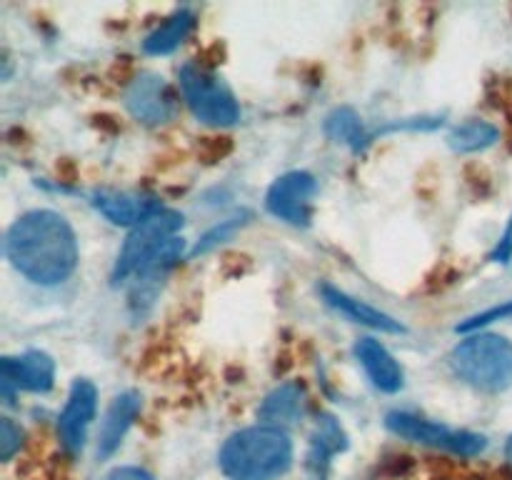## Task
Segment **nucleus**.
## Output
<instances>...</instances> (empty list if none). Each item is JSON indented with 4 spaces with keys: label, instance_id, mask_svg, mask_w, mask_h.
<instances>
[{
    "label": "nucleus",
    "instance_id": "nucleus-17",
    "mask_svg": "<svg viewBox=\"0 0 512 480\" xmlns=\"http://www.w3.org/2000/svg\"><path fill=\"white\" fill-rule=\"evenodd\" d=\"M348 445V438H345L343 428L338 425V420L333 415H323L318 418V425H315L313 440H310V453H308V468L313 470L315 475H325V468H328L330 458L340 450H345Z\"/></svg>",
    "mask_w": 512,
    "mask_h": 480
},
{
    "label": "nucleus",
    "instance_id": "nucleus-1",
    "mask_svg": "<svg viewBox=\"0 0 512 480\" xmlns=\"http://www.w3.org/2000/svg\"><path fill=\"white\" fill-rule=\"evenodd\" d=\"M5 255L20 275L38 285H58L78 265V240L63 215L30 210L10 225Z\"/></svg>",
    "mask_w": 512,
    "mask_h": 480
},
{
    "label": "nucleus",
    "instance_id": "nucleus-23",
    "mask_svg": "<svg viewBox=\"0 0 512 480\" xmlns=\"http://www.w3.org/2000/svg\"><path fill=\"white\" fill-rule=\"evenodd\" d=\"M510 255H512V223H510L508 233H505L503 243H500L498 253H495V258H500V260H503V263H508V260H510Z\"/></svg>",
    "mask_w": 512,
    "mask_h": 480
},
{
    "label": "nucleus",
    "instance_id": "nucleus-5",
    "mask_svg": "<svg viewBox=\"0 0 512 480\" xmlns=\"http://www.w3.org/2000/svg\"><path fill=\"white\" fill-rule=\"evenodd\" d=\"M180 88H183L185 103L203 123L233 125L238 120L240 108L233 93L208 70L198 68V65H185L180 70Z\"/></svg>",
    "mask_w": 512,
    "mask_h": 480
},
{
    "label": "nucleus",
    "instance_id": "nucleus-13",
    "mask_svg": "<svg viewBox=\"0 0 512 480\" xmlns=\"http://www.w3.org/2000/svg\"><path fill=\"white\" fill-rule=\"evenodd\" d=\"M355 355H358L360 365L365 368V373L370 375L375 388H380L383 393H398L403 388V368L398 365V360L388 353L383 343L373 338H363L355 345Z\"/></svg>",
    "mask_w": 512,
    "mask_h": 480
},
{
    "label": "nucleus",
    "instance_id": "nucleus-10",
    "mask_svg": "<svg viewBox=\"0 0 512 480\" xmlns=\"http://www.w3.org/2000/svg\"><path fill=\"white\" fill-rule=\"evenodd\" d=\"M55 365L45 353H25L13 358L5 355L0 363V383H3L5 400H10L13 390H30V393H45L53 388Z\"/></svg>",
    "mask_w": 512,
    "mask_h": 480
},
{
    "label": "nucleus",
    "instance_id": "nucleus-22",
    "mask_svg": "<svg viewBox=\"0 0 512 480\" xmlns=\"http://www.w3.org/2000/svg\"><path fill=\"white\" fill-rule=\"evenodd\" d=\"M105 480H153V475L140 468H115L113 473L105 475Z\"/></svg>",
    "mask_w": 512,
    "mask_h": 480
},
{
    "label": "nucleus",
    "instance_id": "nucleus-12",
    "mask_svg": "<svg viewBox=\"0 0 512 480\" xmlns=\"http://www.w3.org/2000/svg\"><path fill=\"white\" fill-rule=\"evenodd\" d=\"M93 205L115 225H140L143 220H148L150 215H155L160 208V203L150 195H138V193H118V190H103V193H95Z\"/></svg>",
    "mask_w": 512,
    "mask_h": 480
},
{
    "label": "nucleus",
    "instance_id": "nucleus-15",
    "mask_svg": "<svg viewBox=\"0 0 512 480\" xmlns=\"http://www.w3.org/2000/svg\"><path fill=\"white\" fill-rule=\"evenodd\" d=\"M323 298L328 300V305H333L338 313H343L345 318H350L353 323L368 325V328L383 330V333H405V325L400 320L390 318V315L380 313L373 305L363 303L358 298H350L343 290L333 288V285H323Z\"/></svg>",
    "mask_w": 512,
    "mask_h": 480
},
{
    "label": "nucleus",
    "instance_id": "nucleus-4",
    "mask_svg": "<svg viewBox=\"0 0 512 480\" xmlns=\"http://www.w3.org/2000/svg\"><path fill=\"white\" fill-rule=\"evenodd\" d=\"M183 228V215L175 213V210H158L155 215H150L148 220H143L140 225H135L130 230L128 240L120 248L118 260H115L113 280L120 283V280L130 278V275L138 273L165 243L175 238V233Z\"/></svg>",
    "mask_w": 512,
    "mask_h": 480
},
{
    "label": "nucleus",
    "instance_id": "nucleus-8",
    "mask_svg": "<svg viewBox=\"0 0 512 480\" xmlns=\"http://www.w3.org/2000/svg\"><path fill=\"white\" fill-rule=\"evenodd\" d=\"M125 105L133 118L145 125L168 123L178 110V100H175L168 80L155 73H140L130 83L128 93H125Z\"/></svg>",
    "mask_w": 512,
    "mask_h": 480
},
{
    "label": "nucleus",
    "instance_id": "nucleus-20",
    "mask_svg": "<svg viewBox=\"0 0 512 480\" xmlns=\"http://www.w3.org/2000/svg\"><path fill=\"white\" fill-rule=\"evenodd\" d=\"M328 135L330 138L338 140V143L353 145L355 150L365 143V135H363V128H360L358 115L348 108H343V110H338L335 115H330Z\"/></svg>",
    "mask_w": 512,
    "mask_h": 480
},
{
    "label": "nucleus",
    "instance_id": "nucleus-24",
    "mask_svg": "<svg viewBox=\"0 0 512 480\" xmlns=\"http://www.w3.org/2000/svg\"><path fill=\"white\" fill-rule=\"evenodd\" d=\"M505 455H508V460H510V465H512V438L508 440V445H505Z\"/></svg>",
    "mask_w": 512,
    "mask_h": 480
},
{
    "label": "nucleus",
    "instance_id": "nucleus-9",
    "mask_svg": "<svg viewBox=\"0 0 512 480\" xmlns=\"http://www.w3.org/2000/svg\"><path fill=\"white\" fill-rule=\"evenodd\" d=\"M95 408H98V393L90 380H75L70 388L68 403H65L63 413L58 420V435L60 443L68 453H80L88 438V428L95 418Z\"/></svg>",
    "mask_w": 512,
    "mask_h": 480
},
{
    "label": "nucleus",
    "instance_id": "nucleus-2",
    "mask_svg": "<svg viewBox=\"0 0 512 480\" xmlns=\"http://www.w3.org/2000/svg\"><path fill=\"white\" fill-rule=\"evenodd\" d=\"M293 463V443L283 428L253 425L238 430L220 450V468L230 480H275Z\"/></svg>",
    "mask_w": 512,
    "mask_h": 480
},
{
    "label": "nucleus",
    "instance_id": "nucleus-14",
    "mask_svg": "<svg viewBox=\"0 0 512 480\" xmlns=\"http://www.w3.org/2000/svg\"><path fill=\"white\" fill-rule=\"evenodd\" d=\"M140 413V395L128 390V393H120L118 398L110 403L108 413H105L103 425H100V438H98V455L100 458H108L118 450V445L123 443L125 433L133 425V420Z\"/></svg>",
    "mask_w": 512,
    "mask_h": 480
},
{
    "label": "nucleus",
    "instance_id": "nucleus-3",
    "mask_svg": "<svg viewBox=\"0 0 512 480\" xmlns=\"http://www.w3.org/2000/svg\"><path fill=\"white\" fill-rule=\"evenodd\" d=\"M453 368L473 388L500 393L512 385V340L493 333L473 335L455 348Z\"/></svg>",
    "mask_w": 512,
    "mask_h": 480
},
{
    "label": "nucleus",
    "instance_id": "nucleus-19",
    "mask_svg": "<svg viewBox=\"0 0 512 480\" xmlns=\"http://www.w3.org/2000/svg\"><path fill=\"white\" fill-rule=\"evenodd\" d=\"M498 140V128L485 120H470V123L460 125L450 133V145H453L458 153H475V150H483L488 145H493Z\"/></svg>",
    "mask_w": 512,
    "mask_h": 480
},
{
    "label": "nucleus",
    "instance_id": "nucleus-21",
    "mask_svg": "<svg viewBox=\"0 0 512 480\" xmlns=\"http://www.w3.org/2000/svg\"><path fill=\"white\" fill-rule=\"evenodd\" d=\"M23 443V430L10 418L0 420V460H10L20 450Z\"/></svg>",
    "mask_w": 512,
    "mask_h": 480
},
{
    "label": "nucleus",
    "instance_id": "nucleus-6",
    "mask_svg": "<svg viewBox=\"0 0 512 480\" xmlns=\"http://www.w3.org/2000/svg\"><path fill=\"white\" fill-rule=\"evenodd\" d=\"M390 430L400 438L410 440V443L430 445V448L448 450V453L455 455H473L483 453L485 450V438L478 433H468V430H453L448 425L430 423V420L418 418V415L410 413H390L388 420H385Z\"/></svg>",
    "mask_w": 512,
    "mask_h": 480
},
{
    "label": "nucleus",
    "instance_id": "nucleus-7",
    "mask_svg": "<svg viewBox=\"0 0 512 480\" xmlns=\"http://www.w3.org/2000/svg\"><path fill=\"white\" fill-rule=\"evenodd\" d=\"M315 190H318V185H315L313 175L303 173V170H293V173L280 175L270 185L265 205H268L275 218L285 220V223L308 225Z\"/></svg>",
    "mask_w": 512,
    "mask_h": 480
},
{
    "label": "nucleus",
    "instance_id": "nucleus-18",
    "mask_svg": "<svg viewBox=\"0 0 512 480\" xmlns=\"http://www.w3.org/2000/svg\"><path fill=\"white\" fill-rule=\"evenodd\" d=\"M193 25H195V15L190 13V10H178V13L170 15V18L165 20L160 28H155L153 33L145 38L143 50L148 55L173 53V50L178 48L185 38H188V33L193 30Z\"/></svg>",
    "mask_w": 512,
    "mask_h": 480
},
{
    "label": "nucleus",
    "instance_id": "nucleus-11",
    "mask_svg": "<svg viewBox=\"0 0 512 480\" xmlns=\"http://www.w3.org/2000/svg\"><path fill=\"white\" fill-rule=\"evenodd\" d=\"M183 248V238H173L170 243H165L163 248L138 270V273H135L133 293H130V300H133L135 308H140V305L145 303H153L165 275H168L170 270H173V265L183 258Z\"/></svg>",
    "mask_w": 512,
    "mask_h": 480
},
{
    "label": "nucleus",
    "instance_id": "nucleus-16",
    "mask_svg": "<svg viewBox=\"0 0 512 480\" xmlns=\"http://www.w3.org/2000/svg\"><path fill=\"white\" fill-rule=\"evenodd\" d=\"M305 413V388L300 383H285L275 388L273 393L265 398L263 408H260V420L263 425H293L303 418Z\"/></svg>",
    "mask_w": 512,
    "mask_h": 480
}]
</instances>
